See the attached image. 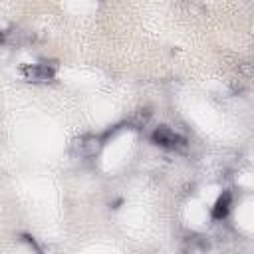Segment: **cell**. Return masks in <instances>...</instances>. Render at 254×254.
Listing matches in <instances>:
<instances>
[{
  "label": "cell",
  "mask_w": 254,
  "mask_h": 254,
  "mask_svg": "<svg viewBox=\"0 0 254 254\" xmlns=\"http://www.w3.org/2000/svg\"><path fill=\"white\" fill-rule=\"evenodd\" d=\"M153 141L161 147H169V149H185L187 139L181 137L179 133L171 131L169 127H159V129L153 131Z\"/></svg>",
  "instance_id": "6da1fadb"
},
{
  "label": "cell",
  "mask_w": 254,
  "mask_h": 254,
  "mask_svg": "<svg viewBox=\"0 0 254 254\" xmlns=\"http://www.w3.org/2000/svg\"><path fill=\"white\" fill-rule=\"evenodd\" d=\"M24 78L34 84H46L54 80V70L48 66H28L24 68Z\"/></svg>",
  "instance_id": "7a4b0ae2"
},
{
  "label": "cell",
  "mask_w": 254,
  "mask_h": 254,
  "mask_svg": "<svg viewBox=\"0 0 254 254\" xmlns=\"http://www.w3.org/2000/svg\"><path fill=\"white\" fill-rule=\"evenodd\" d=\"M74 147H76V151H78L80 155H84V157H93V155L99 151L101 143H99L97 137H82V139H78V141L74 143Z\"/></svg>",
  "instance_id": "3957f363"
},
{
  "label": "cell",
  "mask_w": 254,
  "mask_h": 254,
  "mask_svg": "<svg viewBox=\"0 0 254 254\" xmlns=\"http://www.w3.org/2000/svg\"><path fill=\"white\" fill-rule=\"evenodd\" d=\"M228 203H230V197H228V195H224L222 199H218V203H216V207H214V211H212V216H214V218L226 216V212H228Z\"/></svg>",
  "instance_id": "277c9868"
},
{
  "label": "cell",
  "mask_w": 254,
  "mask_h": 254,
  "mask_svg": "<svg viewBox=\"0 0 254 254\" xmlns=\"http://www.w3.org/2000/svg\"><path fill=\"white\" fill-rule=\"evenodd\" d=\"M209 248V242H205L203 238H191L189 242H187V250H191V252H203V250H207Z\"/></svg>",
  "instance_id": "5b68a950"
},
{
  "label": "cell",
  "mask_w": 254,
  "mask_h": 254,
  "mask_svg": "<svg viewBox=\"0 0 254 254\" xmlns=\"http://www.w3.org/2000/svg\"><path fill=\"white\" fill-rule=\"evenodd\" d=\"M147 117H149V111H139V113H137V117H135V123L143 125V123L147 121Z\"/></svg>",
  "instance_id": "8992f818"
},
{
  "label": "cell",
  "mask_w": 254,
  "mask_h": 254,
  "mask_svg": "<svg viewBox=\"0 0 254 254\" xmlns=\"http://www.w3.org/2000/svg\"><path fill=\"white\" fill-rule=\"evenodd\" d=\"M240 72L244 74V78H250V76H252V70H250V64H242V66H240Z\"/></svg>",
  "instance_id": "52a82bcc"
}]
</instances>
